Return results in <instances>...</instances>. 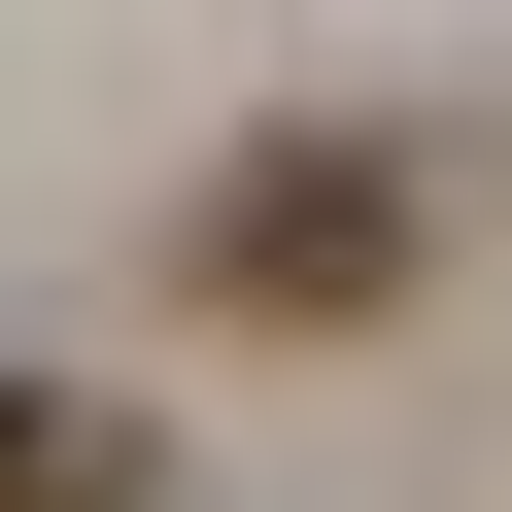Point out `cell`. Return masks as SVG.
Returning <instances> with one entry per match:
<instances>
[{
	"instance_id": "obj_2",
	"label": "cell",
	"mask_w": 512,
	"mask_h": 512,
	"mask_svg": "<svg viewBox=\"0 0 512 512\" xmlns=\"http://www.w3.org/2000/svg\"><path fill=\"white\" fill-rule=\"evenodd\" d=\"M0 512H137V444H103L69 376H0Z\"/></svg>"
},
{
	"instance_id": "obj_1",
	"label": "cell",
	"mask_w": 512,
	"mask_h": 512,
	"mask_svg": "<svg viewBox=\"0 0 512 512\" xmlns=\"http://www.w3.org/2000/svg\"><path fill=\"white\" fill-rule=\"evenodd\" d=\"M376 274H410V171L376 137H274V171L205 205V308H376Z\"/></svg>"
}]
</instances>
